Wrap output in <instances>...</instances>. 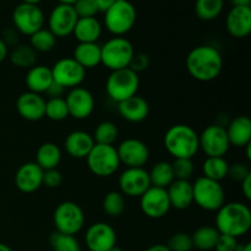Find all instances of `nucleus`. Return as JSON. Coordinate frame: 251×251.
Listing matches in <instances>:
<instances>
[{
	"instance_id": "f257e3e1",
	"label": "nucleus",
	"mask_w": 251,
	"mask_h": 251,
	"mask_svg": "<svg viewBox=\"0 0 251 251\" xmlns=\"http://www.w3.org/2000/svg\"><path fill=\"white\" fill-rule=\"evenodd\" d=\"M223 58L221 51L212 46H198L186 56V70L190 76L201 82L216 80L222 73Z\"/></svg>"
},
{
	"instance_id": "f03ea898",
	"label": "nucleus",
	"mask_w": 251,
	"mask_h": 251,
	"mask_svg": "<svg viewBox=\"0 0 251 251\" xmlns=\"http://www.w3.org/2000/svg\"><path fill=\"white\" fill-rule=\"evenodd\" d=\"M216 229L220 234L240 238L251 228V211L249 206L239 201L225 203L216 215Z\"/></svg>"
},
{
	"instance_id": "7ed1b4c3",
	"label": "nucleus",
	"mask_w": 251,
	"mask_h": 251,
	"mask_svg": "<svg viewBox=\"0 0 251 251\" xmlns=\"http://www.w3.org/2000/svg\"><path fill=\"white\" fill-rule=\"evenodd\" d=\"M167 152L176 158H190L200 150L199 134L186 124H176L167 130L163 137Z\"/></svg>"
},
{
	"instance_id": "20e7f679",
	"label": "nucleus",
	"mask_w": 251,
	"mask_h": 251,
	"mask_svg": "<svg viewBox=\"0 0 251 251\" xmlns=\"http://www.w3.org/2000/svg\"><path fill=\"white\" fill-rule=\"evenodd\" d=\"M104 14V26L114 37H124L132 29L137 12L129 0H117Z\"/></svg>"
},
{
	"instance_id": "39448f33",
	"label": "nucleus",
	"mask_w": 251,
	"mask_h": 251,
	"mask_svg": "<svg viewBox=\"0 0 251 251\" xmlns=\"http://www.w3.org/2000/svg\"><path fill=\"white\" fill-rule=\"evenodd\" d=\"M134 54V46L129 39L113 37L100 46V64L110 71L129 68Z\"/></svg>"
},
{
	"instance_id": "423d86ee",
	"label": "nucleus",
	"mask_w": 251,
	"mask_h": 251,
	"mask_svg": "<svg viewBox=\"0 0 251 251\" xmlns=\"http://www.w3.org/2000/svg\"><path fill=\"white\" fill-rule=\"evenodd\" d=\"M140 86L139 74L129 68L110 71L105 82V92L108 97L118 103L137 95Z\"/></svg>"
},
{
	"instance_id": "0eeeda50",
	"label": "nucleus",
	"mask_w": 251,
	"mask_h": 251,
	"mask_svg": "<svg viewBox=\"0 0 251 251\" xmlns=\"http://www.w3.org/2000/svg\"><path fill=\"white\" fill-rule=\"evenodd\" d=\"M194 202L208 212H217L226 203L225 189L220 181L211 180L206 176H200L193 183Z\"/></svg>"
},
{
	"instance_id": "6e6552de",
	"label": "nucleus",
	"mask_w": 251,
	"mask_h": 251,
	"mask_svg": "<svg viewBox=\"0 0 251 251\" xmlns=\"http://www.w3.org/2000/svg\"><path fill=\"white\" fill-rule=\"evenodd\" d=\"M53 222L55 226V232L76 235L85 226V213L80 205L74 201H63L54 210Z\"/></svg>"
},
{
	"instance_id": "1a4fd4ad",
	"label": "nucleus",
	"mask_w": 251,
	"mask_h": 251,
	"mask_svg": "<svg viewBox=\"0 0 251 251\" xmlns=\"http://www.w3.org/2000/svg\"><path fill=\"white\" fill-rule=\"evenodd\" d=\"M86 162L91 173L100 178L113 176L120 167L117 149L110 145L95 144L88 156L86 157Z\"/></svg>"
},
{
	"instance_id": "9d476101",
	"label": "nucleus",
	"mask_w": 251,
	"mask_h": 251,
	"mask_svg": "<svg viewBox=\"0 0 251 251\" xmlns=\"http://www.w3.org/2000/svg\"><path fill=\"white\" fill-rule=\"evenodd\" d=\"M44 14L38 5L21 2L12 11V24L15 29L25 36H32L43 28Z\"/></svg>"
},
{
	"instance_id": "9b49d317",
	"label": "nucleus",
	"mask_w": 251,
	"mask_h": 251,
	"mask_svg": "<svg viewBox=\"0 0 251 251\" xmlns=\"http://www.w3.org/2000/svg\"><path fill=\"white\" fill-rule=\"evenodd\" d=\"M54 82L64 88L78 87L85 81L86 69H83L74 58H61L50 68Z\"/></svg>"
},
{
	"instance_id": "f8f14e48",
	"label": "nucleus",
	"mask_w": 251,
	"mask_h": 251,
	"mask_svg": "<svg viewBox=\"0 0 251 251\" xmlns=\"http://www.w3.org/2000/svg\"><path fill=\"white\" fill-rule=\"evenodd\" d=\"M199 145L206 157H225L230 147L226 127L217 124L208 125L203 129L199 135Z\"/></svg>"
},
{
	"instance_id": "ddd939ff",
	"label": "nucleus",
	"mask_w": 251,
	"mask_h": 251,
	"mask_svg": "<svg viewBox=\"0 0 251 251\" xmlns=\"http://www.w3.org/2000/svg\"><path fill=\"white\" fill-rule=\"evenodd\" d=\"M77 20L73 5L58 4L49 14L48 29L56 38H64L73 34Z\"/></svg>"
},
{
	"instance_id": "4468645a",
	"label": "nucleus",
	"mask_w": 251,
	"mask_h": 251,
	"mask_svg": "<svg viewBox=\"0 0 251 251\" xmlns=\"http://www.w3.org/2000/svg\"><path fill=\"white\" fill-rule=\"evenodd\" d=\"M140 207L144 215L152 220L164 217L172 208L167 189L150 186L140 198Z\"/></svg>"
},
{
	"instance_id": "2eb2a0df",
	"label": "nucleus",
	"mask_w": 251,
	"mask_h": 251,
	"mask_svg": "<svg viewBox=\"0 0 251 251\" xmlns=\"http://www.w3.org/2000/svg\"><path fill=\"white\" fill-rule=\"evenodd\" d=\"M120 164L126 168H144L150 158V150L144 141L134 137L125 139L117 149Z\"/></svg>"
},
{
	"instance_id": "dca6fc26",
	"label": "nucleus",
	"mask_w": 251,
	"mask_h": 251,
	"mask_svg": "<svg viewBox=\"0 0 251 251\" xmlns=\"http://www.w3.org/2000/svg\"><path fill=\"white\" fill-rule=\"evenodd\" d=\"M85 244L90 251H107L117 247V233L108 223H93L85 233Z\"/></svg>"
},
{
	"instance_id": "f3484780",
	"label": "nucleus",
	"mask_w": 251,
	"mask_h": 251,
	"mask_svg": "<svg viewBox=\"0 0 251 251\" xmlns=\"http://www.w3.org/2000/svg\"><path fill=\"white\" fill-rule=\"evenodd\" d=\"M120 193L129 198H141L151 186L149 172L144 168H126L119 176Z\"/></svg>"
},
{
	"instance_id": "a211bd4d",
	"label": "nucleus",
	"mask_w": 251,
	"mask_h": 251,
	"mask_svg": "<svg viewBox=\"0 0 251 251\" xmlns=\"http://www.w3.org/2000/svg\"><path fill=\"white\" fill-rule=\"evenodd\" d=\"M64 100L68 105L69 117H73L76 120L87 119L95 109V98L92 93L81 86L71 88Z\"/></svg>"
},
{
	"instance_id": "6ab92c4d",
	"label": "nucleus",
	"mask_w": 251,
	"mask_h": 251,
	"mask_svg": "<svg viewBox=\"0 0 251 251\" xmlns=\"http://www.w3.org/2000/svg\"><path fill=\"white\" fill-rule=\"evenodd\" d=\"M43 172L36 162L24 163L15 174V185L21 193H34L43 185Z\"/></svg>"
},
{
	"instance_id": "aec40b11",
	"label": "nucleus",
	"mask_w": 251,
	"mask_h": 251,
	"mask_svg": "<svg viewBox=\"0 0 251 251\" xmlns=\"http://www.w3.org/2000/svg\"><path fill=\"white\" fill-rule=\"evenodd\" d=\"M16 110L20 117L28 122H38L43 119L46 112V100L42 95L34 92L21 93L16 100Z\"/></svg>"
},
{
	"instance_id": "412c9836",
	"label": "nucleus",
	"mask_w": 251,
	"mask_h": 251,
	"mask_svg": "<svg viewBox=\"0 0 251 251\" xmlns=\"http://www.w3.org/2000/svg\"><path fill=\"white\" fill-rule=\"evenodd\" d=\"M226 28L235 38H245L251 32V6H233L226 17Z\"/></svg>"
},
{
	"instance_id": "4be33fe9",
	"label": "nucleus",
	"mask_w": 251,
	"mask_h": 251,
	"mask_svg": "<svg viewBox=\"0 0 251 251\" xmlns=\"http://www.w3.org/2000/svg\"><path fill=\"white\" fill-rule=\"evenodd\" d=\"M66 153L76 159H86L92 147L95 146V140L92 135L82 130H75L66 136L64 141Z\"/></svg>"
},
{
	"instance_id": "5701e85b",
	"label": "nucleus",
	"mask_w": 251,
	"mask_h": 251,
	"mask_svg": "<svg viewBox=\"0 0 251 251\" xmlns=\"http://www.w3.org/2000/svg\"><path fill=\"white\" fill-rule=\"evenodd\" d=\"M118 113L126 122L141 123L149 117L150 105L144 97L135 95L118 103Z\"/></svg>"
},
{
	"instance_id": "b1692460",
	"label": "nucleus",
	"mask_w": 251,
	"mask_h": 251,
	"mask_svg": "<svg viewBox=\"0 0 251 251\" xmlns=\"http://www.w3.org/2000/svg\"><path fill=\"white\" fill-rule=\"evenodd\" d=\"M230 146L243 147L251 144V120L247 115H239L229 120L226 126Z\"/></svg>"
},
{
	"instance_id": "393cba45",
	"label": "nucleus",
	"mask_w": 251,
	"mask_h": 251,
	"mask_svg": "<svg viewBox=\"0 0 251 251\" xmlns=\"http://www.w3.org/2000/svg\"><path fill=\"white\" fill-rule=\"evenodd\" d=\"M171 207L183 211L190 207L194 202L193 184L190 180H174L167 188Z\"/></svg>"
},
{
	"instance_id": "a878e982",
	"label": "nucleus",
	"mask_w": 251,
	"mask_h": 251,
	"mask_svg": "<svg viewBox=\"0 0 251 251\" xmlns=\"http://www.w3.org/2000/svg\"><path fill=\"white\" fill-rule=\"evenodd\" d=\"M26 82L27 88L29 92L38 93H46L50 83L53 82V76H51L50 68L46 65H34L31 69H28L26 75Z\"/></svg>"
},
{
	"instance_id": "bb28decb",
	"label": "nucleus",
	"mask_w": 251,
	"mask_h": 251,
	"mask_svg": "<svg viewBox=\"0 0 251 251\" xmlns=\"http://www.w3.org/2000/svg\"><path fill=\"white\" fill-rule=\"evenodd\" d=\"M73 34L78 43H97L102 34V25L96 17L78 19Z\"/></svg>"
},
{
	"instance_id": "cd10ccee",
	"label": "nucleus",
	"mask_w": 251,
	"mask_h": 251,
	"mask_svg": "<svg viewBox=\"0 0 251 251\" xmlns=\"http://www.w3.org/2000/svg\"><path fill=\"white\" fill-rule=\"evenodd\" d=\"M73 58L83 69L96 68L100 64V46L98 43H78L74 49Z\"/></svg>"
},
{
	"instance_id": "c85d7f7f",
	"label": "nucleus",
	"mask_w": 251,
	"mask_h": 251,
	"mask_svg": "<svg viewBox=\"0 0 251 251\" xmlns=\"http://www.w3.org/2000/svg\"><path fill=\"white\" fill-rule=\"evenodd\" d=\"M61 161V150L54 142H44L36 152V163L43 171L54 169Z\"/></svg>"
},
{
	"instance_id": "c756f323",
	"label": "nucleus",
	"mask_w": 251,
	"mask_h": 251,
	"mask_svg": "<svg viewBox=\"0 0 251 251\" xmlns=\"http://www.w3.org/2000/svg\"><path fill=\"white\" fill-rule=\"evenodd\" d=\"M150 181H151V186H156V188L167 189L176 179H174L173 169H172V163L167 161L157 162L151 171L149 172Z\"/></svg>"
},
{
	"instance_id": "7c9ffc66",
	"label": "nucleus",
	"mask_w": 251,
	"mask_h": 251,
	"mask_svg": "<svg viewBox=\"0 0 251 251\" xmlns=\"http://www.w3.org/2000/svg\"><path fill=\"white\" fill-rule=\"evenodd\" d=\"M220 232L212 226H202L198 228L191 235L194 248L201 251H210L215 249L216 243H217Z\"/></svg>"
},
{
	"instance_id": "2f4dec72",
	"label": "nucleus",
	"mask_w": 251,
	"mask_h": 251,
	"mask_svg": "<svg viewBox=\"0 0 251 251\" xmlns=\"http://www.w3.org/2000/svg\"><path fill=\"white\" fill-rule=\"evenodd\" d=\"M229 163L225 157H206L202 164L203 176L215 181H221L227 178Z\"/></svg>"
},
{
	"instance_id": "473e14b6",
	"label": "nucleus",
	"mask_w": 251,
	"mask_h": 251,
	"mask_svg": "<svg viewBox=\"0 0 251 251\" xmlns=\"http://www.w3.org/2000/svg\"><path fill=\"white\" fill-rule=\"evenodd\" d=\"M12 65L20 69H31L37 63V51L29 44H17L10 53Z\"/></svg>"
},
{
	"instance_id": "72a5a7b5",
	"label": "nucleus",
	"mask_w": 251,
	"mask_h": 251,
	"mask_svg": "<svg viewBox=\"0 0 251 251\" xmlns=\"http://www.w3.org/2000/svg\"><path fill=\"white\" fill-rule=\"evenodd\" d=\"M225 7V0H196L195 14L202 21L217 19Z\"/></svg>"
},
{
	"instance_id": "f704fd0d",
	"label": "nucleus",
	"mask_w": 251,
	"mask_h": 251,
	"mask_svg": "<svg viewBox=\"0 0 251 251\" xmlns=\"http://www.w3.org/2000/svg\"><path fill=\"white\" fill-rule=\"evenodd\" d=\"M118 136H119L118 126L113 122H109V120H104V122L100 123L96 126L95 132L92 135L93 140H95V144L110 145V146L114 145Z\"/></svg>"
},
{
	"instance_id": "c9c22d12",
	"label": "nucleus",
	"mask_w": 251,
	"mask_h": 251,
	"mask_svg": "<svg viewBox=\"0 0 251 251\" xmlns=\"http://www.w3.org/2000/svg\"><path fill=\"white\" fill-rule=\"evenodd\" d=\"M55 44L56 37L48 28H44V27L29 36V46L37 53H48V51L53 50Z\"/></svg>"
},
{
	"instance_id": "e433bc0d",
	"label": "nucleus",
	"mask_w": 251,
	"mask_h": 251,
	"mask_svg": "<svg viewBox=\"0 0 251 251\" xmlns=\"http://www.w3.org/2000/svg\"><path fill=\"white\" fill-rule=\"evenodd\" d=\"M102 208L109 217H119L125 210V199L120 191H109L103 198Z\"/></svg>"
},
{
	"instance_id": "4c0bfd02",
	"label": "nucleus",
	"mask_w": 251,
	"mask_h": 251,
	"mask_svg": "<svg viewBox=\"0 0 251 251\" xmlns=\"http://www.w3.org/2000/svg\"><path fill=\"white\" fill-rule=\"evenodd\" d=\"M51 251H81V247L75 235L61 234L54 232L49 238Z\"/></svg>"
},
{
	"instance_id": "58836bf2",
	"label": "nucleus",
	"mask_w": 251,
	"mask_h": 251,
	"mask_svg": "<svg viewBox=\"0 0 251 251\" xmlns=\"http://www.w3.org/2000/svg\"><path fill=\"white\" fill-rule=\"evenodd\" d=\"M44 117L53 122H61L69 117L68 105L64 98H49L46 100V112Z\"/></svg>"
},
{
	"instance_id": "ea45409f",
	"label": "nucleus",
	"mask_w": 251,
	"mask_h": 251,
	"mask_svg": "<svg viewBox=\"0 0 251 251\" xmlns=\"http://www.w3.org/2000/svg\"><path fill=\"white\" fill-rule=\"evenodd\" d=\"M174 179L176 180H190L193 176L195 167L193 159L190 158H176L172 163Z\"/></svg>"
},
{
	"instance_id": "a19ab883",
	"label": "nucleus",
	"mask_w": 251,
	"mask_h": 251,
	"mask_svg": "<svg viewBox=\"0 0 251 251\" xmlns=\"http://www.w3.org/2000/svg\"><path fill=\"white\" fill-rule=\"evenodd\" d=\"M167 247L171 251H191L193 250V239L188 233L179 232L172 235L168 239Z\"/></svg>"
},
{
	"instance_id": "79ce46f5",
	"label": "nucleus",
	"mask_w": 251,
	"mask_h": 251,
	"mask_svg": "<svg viewBox=\"0 0 251 251\" xmlns=\"http://www.w3.org/2000/svg\"><path fill=\"white\" fill-rule=\"evenodd\" d=\"M73 6L78 19L96 17V15L100 12L95 0H77Z\"/></svg>"
},
{
	"instance_id": "37998d69",
	"label": "nucleus",
	"mask_w": 251,
	"mask_h": 251,
	"mask_svg": "<svg viewBox=\"0 0 251 251\" xmlns=\"http://www.w3.org/2000/svg\"><path fill=\"white\" fill-rule=\"evenodd\" d=\"M251 172L249 167L244 163H233L232 166L229 164V169H228V176L232 180L237 181V183H242L248 176H250Z\"/></svg>"
},
{
	"instance_id": "c03bdc74",
	"label": "nucleus",
	"mask_w": 251,
	"mask_h": 251,
	"mask_svg": "<svg viewBox=\"0 0 251 251\" xmlns=\"http://www.w3.org/2000/svg\"><path fill=\"white\" fill-rule=\"evenodd\" d=\"M63 183V176L56 168L43 172V185L49 189H55Z\"/></svg>"
},
{
	"instance_id": "a18cd8bd",
	"label": "nucleus",
	"mask_w": 251,
	"mask_h": 251,
	"mask_svg": "<svg viewBox=\"0 0 251 251\" xmlns=\"http://www.w3.org/2000/svg\"><path fill=\"white\" fill-rule=\"evenodd\" d=\"M150 65V58L145 53H135L132 56L131 61L129 64V69L134 73L139 74L141 71H145Z\"/></svg>"
},
{
	"instance_id": "49530a36",
	"label": "nucleus",
	"mask_w": 251,
	"mask_h": 251,
	"mask_svg": "<svg viewBox=\"0 0 251 251\" xmlns=\"http://www.w3.org/2000/svg\"><path fill=\"white\" fill-rule=\"evenodd\" d=\"M238 243L237 238H233L230 235L220 234L217 243H216L215 250L216 251H237Z\"/></svg>"
},
{
	"instance_id": "de8ad7c7",
	"label": "nucleus",
	"mask_w": 251,
	"mask_h": 251,
	"mask_svg": "<svg viewBox=\"0 0 251 251\" xmlns=\"http://www.w3.org/2000/svg\"><path fill=\"white\" fill-rule=\"evenodd\" d=\"M46 95L48 96V100L49 98H64L65 88L53 81V82L50 83V86L48 87V90L46 91Z\"/></svg>"
},
{
	"instance_id": "09e8293b",
	"label": "nucleus",
	"mask_w": 251,
	"mask_h": 251,
	"mask_svg": "<svg viewBox=\"0 0 251 251\" xmlns=\"http://www.w3.org/2000/svg\"><path fill=\"white\" fill-rule=\"evenodd\" d=\"M1 39L7 47L9 46L16 47L17 41H19V37H17V31L16 29H6V31L4 32V37H2Z\"/></svg>"
},
{
	"instance_id": "8fccbe9b",
	"label": "nucleus",
	"mask_w": 251,
	"mask_h": 251,
	"mask_svg": "<svg viewBox=\"0 0 251 251\" xmlns=\"http://www.w3.org/2000/svg\"><path fill=\"white\" fill-rule=\"evenodd\" d=\"M240 185H242V193L245 196V199L251 200V174L240 183Z\"/></svg>"
},
{
	"instance_id": "3c124183",
	"label": "nucleus",
	"mask_w": 251,
	"mask_h": 251,
	"mask_svg": "<svg viewBox=\"0 0 251 251\" xmlns=\"http://www.w3.org/2000/svg\"><path fill=\"white\" fill-rule=\"evenodd\" d=\"M100 12H105L117 0H95Z\"/></svg>"
},
{
	"instance_id": "603ef678",
	"label": "nucleus",
	"mask_w": 251,
	"mask_h": 251,
	"mask_svg": "<svg viewBox=\"0 0 251 251\" xmlns=\"http://www.w3.org/2000/svg\"><path fill=\"white\" fill-rule=\"evenodd\" d=\"M7 48H9V47H7L6 44L2 42V39L0 38V64L6 59L7 54H9V49Z\"/></svg>"
},
{
	"instance_id": "864d4df0",
	"label": "nucleus",
	"mask_w": 251,
	"mask_h": 251,
	"mask_svg": "<svg viewBox=\"0 0 251 251\" xmlns=\"http://www.w3.org/2000/svg\"><path fill=\"white\" fill-rule=\"evenodd\" d=\"M145 251H171V250L168 249V247H167V245L154 244V245H152V247H150L149 249H146Z\"/></svg>"
},
{
	"instance_id": "5fc2aeb1",
	"label": "nucleus",
	"mask_w": 251,
	"mask_h": 251,
	"mask_svg": "<svg viewBox=\"0 0 251 251\" xmlns=\"http://www.w3.org/2000/svg\"><path fill=\"white\" fill-rule=\"evenodd\" d=\"M233 6H250L251 0H230Z\"/></svg>"
},
{
	"instance_id": "6e6d98bb",
	"label": "nucleus",
	"mask_w": 251,
	"mask_h": 251,
	"mask_svg": "<svg viewBox=\"0 0 251 251\" xmlns=\"http://www.w3.org/2000/svg\"><path fill=\"white\" fill-rule=\"evenodd\" d=\"M237 251H251L250 243H245V244H239L237 248Z\"/></svg>"
},
{
	"instance_id": "4d7b16f0",
	"label": "nucleus",
	"mask_w": 251,
	"mask_h": 251,
	"mask_svg": "<svg viewBox=\"0 0 251 251\" xmlns=\"http://www.w3.org/2000/svg\"><path fill=\"white\" fill-rule=\"evenodd\" d=\"M59 4H65V5H74L77 0H58Z\"/></svg>"
},
{
	"instance_id": "13d9d810",
	"label": "nucleus",
	"mask_w": 251,
	"mask_h": 251,
	"mask_svg": "<svg viewBox=\"0 0 251 251\" xmlns=\"http://www.w3.org/2000/svg\"><path fill=\"white\" fill-rule=\"evenodd\" d=\"M0 251H12V250L9 245L4 244V243H0Z\"/></svg>"
},
{
	"instance_id": "bf43d9fd",
	"label": "nucleus",
	"mask_w": 251,
	"mask_h": 251,
	"mask_svg": "<svg viewBox=\"0 0 251 251\" xmlns=\"http://www.w3.org/2000/svg\"><path fill=\"white\" fill-rule=\"evenodd\" d=\"M42 0H22V2H27V4H33V5H38Z\"/></svg>"
},
{
	"instance_id": "052dcab7",
	"label": "nucleus",
	"mask_w": 251,
	"mask_h": 251,
	"mask_svg": "<svg viewBox=\"0 0 251 251\" xmlns=\"http://www.w3.org/2000/svg\"><path fill=\"white\" fill-rule=\"evenodd\" d=\"M107 251H123V250L120 249V248L114 247V248H112V249H109V250H107Z\"/></svg>"
}]
</instances>
